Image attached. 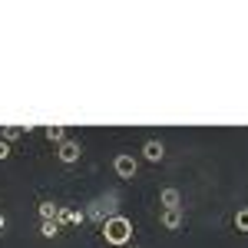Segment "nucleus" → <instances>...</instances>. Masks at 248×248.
<instances>
[{
  "mask_svg": "<svg viewBox=\"0 0 248 248\" xmlns=\"http://www.w3.org/2000/svg\"><path fill=\"white\" fill-rule=\"evenodd\" d=\"M99 229H103V238H106L109 245H126V242L133 238V222H129L126 215H113V218L103 222Z\"/></svg>",
  "mask_w": 248,
  "mask_h": 248,
  "instance_id": "obj_1",
  "label": "nucleus"
},
{
  "mask_svg": "<svg viewBox=\"0 0 248 248\" xmlns=\"http://www.w3.org/2000/svg\"><path fill=\"white\" fill-rule=\"evenodd\" d=\"M116 215V195H96L93 202H90V209H86V218L96 222V225H103V222H109Z\"/></svg>",
  "mask_w": 248,
  "mask_h": 248,
  "instance_id": "obj_2",
  "label": "nucleus"
},
{
  "mask_svg": "<svg viewBox=\"0 0 248 248\" xmlns=\"http://www.w3.org/2000/svg\"><path fill=\"white\" fill-rule=\"evenodd\" d=\"M113 169H116V175H119V179H133L136 169H139V162H136V155L119 153V155L113 159Z\"/></svg>",
  "mask_w": 248,
  "mask_h": 248,
  "instance_id": "obj_3",
  "label": "nucleus"
},
{
  "mask_svg": "<svg viewBox=\"0 0 248 248\" xmlns=\"http://www.w3.org/2000/svg\"><path fill=\"white\" fill-rule=\"evenodd\" d=\"M60 162H66V166H73L79 162V155H83V146H79V139H63L60 142Z\"/></svg>",
  "mask_w": 248,
  "mask_h": 248,
  "instance_id": "obj_4",
  "label": "nucleus"
},
{
  "mask_svg": "<svg viewBox=\"0 0 248 248\" xmlns=\"http://www.w3.org/2000/svg\"><path fill=\"white\" fill-rule=\"evenodd\" d=\"M86 218V212L83 209H70V205H60L57 209V225L63 229V225H79Z\"/></svg>",
  "mask_w": 248,
  "mask_h": 248,
  "instance_id": "obj_5",
  "label": "nucleus"
},
{
  "mask_svg": "<svg viewBox=\"0 0 248 248\" xmlns=\"http://www.w3.org/2000/svg\"><path fill=\"white\" fill-rule=\"evenodd\" d=\"M159 205H166V209H182V192L175 189V186H166V189L159 192Z\"/></svg>",
  "mask_w": 248,
  "mask_h": 248,
  "instance_id": "obj_6",
  "label": "nucleus"
},
{
  "mask_svg": "<svg viewBox=\"0 0 248 248\" xmlns=\"http://www.w3.org/2000/svg\"><path fill=\"white\" fill-rule=\"evenodd\" d=\"M142 155H146L149 162H162V155H166V146H162L159 139H146V142H142Z\"/></svg>",
  "mask_w": 248,
  "mask_h": 248,
  "instance_id": "obj_7",
  "label": "nucleus"
},
{
  "mask_svg": "<svg viewBox=\"0 0 248 248\" xmlns=\"http://www.w3.org/2000/svg\"><path fill=\"white\" fill-rule=\"evenodd\" d=\"M182 222H186V218H182V209H162V225H166V229H182Z\"/></svg>",
  "mask_w": 248,
  "mask_h": 248,
  "instance_id": "obj_8",
  "label": "nucleus"
},
{
  "mask_svg": "<svg viewBox=\"0 0 248 248\" xmlns=\"http://www.w3.org/2000/svg\"><path fill=\"white\" fill-rule=\"evenodd\" d=\"M23 133H30V126H17V123H14V126H3V136H0V139H3V142H14V139H20Z\"/></svg>",
  "mask_w": 248,
  "mask_h": 248,
  "instance_id": "obj_9",
  "label": "nucleus"
},
{
  "mask_svg": "<svg viewBox=\"0 0 248 248\" xmlns=\"http://www.w3.org/2000/svg\"><path fill=\"white\" fill-rule=\"evenodd\" d=\"M43 133H46V139H50V142H63V139H66V129H63L60 123H50V126H43Z\"/></svg>",
  "mask_w": 248,
  "mask_h": 248,
  "instance_id": "obj_10",
  "label": "nucleus"
},
{
  "mask_svg": "<svg viewBox=\"0 0 248 248\" xmlns=\"http://www.w3.org/2000/svg\"><path fill=\"white\" fill-rule=\"evenodd\" d=\"M57 202H40V218L43 222H57Z\"/></svg>",
  "mask_w": 248,
  "mask_h": 248,
  "instance_id": "obj_11",
  "label": "nucleus"
},
{
  "mask_svg": "<svg viewBox=\"0 0 248 248\" xmlns=\"http://www.w3.org/2000/svg\"><path fill=\"white\" fill-rule=\"evenodd\" d=\"M40 235H43V238H57L60 225H57V222H43V225H40Z\"/></svg>",
  "mask_w": 248,
  "mask_h": 248,
  "instance_id": "obj_12",
  "label": "nucleus"
},
{
  "mask_svg": "<svg viewBox=\"0 0 248 248\" xmlns=\"http://www.w3.org/2000/svg\"><path fill=\"white\" fill-rule=\"evenodd\" d=\"M235 229H238V232H248V209H238V212H235Z\"/></svg>",
  "mask_w": 248,
  "mask_h": 248,
  "instance_id": "obj_13",
  "label": "nucleus"
},
{
  "mask_svg": "<svg viewBox=\"0 0 248 248\" xmlns=\"http://www.w3.org/2000/svg\"><path fill=\"white\" fill-rule=\"evenodd\" d=\"M7 155H10V142H3V139H0V159H7Z\"/></svg>",
  "mask_w": 248,
  "mask_h": 248,
  "instance_id": "obj_14",
  "label": "nucleus"
},
{
  "mask_svg": "<svg viewBox=\"0 0 248 248\" xmlns=\"http://www.w3.org/2000/svg\"><path fill=\"white\" fill-rule=\"evenodd\" d=\"M3 229H7V215L0 212V235H3Z\"/></svg>",
  "mask_w": 248,
  "mask_h": 248,
  "instance_id": "obj_15",
  "label": "nucleus"
}]
</instances>
